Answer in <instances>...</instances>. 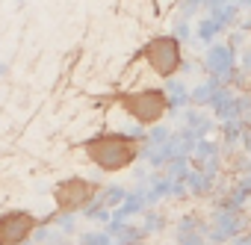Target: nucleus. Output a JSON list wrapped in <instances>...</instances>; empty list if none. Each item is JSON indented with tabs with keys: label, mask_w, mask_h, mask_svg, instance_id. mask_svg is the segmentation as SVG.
Wrapping results in <instances>:
<instances>
[{
	"label": "nucleus",
	"mask_w": 251,
	"mask_h": 245,
	"mask_svg": "<svg viewBox=\"0 0 251 245\" xmlns=\"http://www.w3.org/2000/svg\"><path fill=\"white\" fill-rule=\"evenodd\" d=\"M83 151L86 157L103 169V172H121V169H127L136 154H139V142L127 133H98L92 139L83 142Z\"/></svg>",
	"instance_id": "1"
},
{
	"label": "nucleus",
	"mask_w": 251,
	"mask_h": 245,
	"mask_svg": "<svg viewBox=\"0 0 251 245\" xmlns=\"http://www.w3.org/2000/svg\"><path fill=\"white\" fill-rule=\"evenodd\" d=\"M121 109L127 112L130 118H136L139 124H154L160 121L169 109V98L160 92V89H136V92H127L118 98Z\"/></svg>",
	"instance_id": "2"
},
{
	"label": "nucleus",
	"mask_w": 251,
	"mask_h": 245,
	"mask_svg": "<svg viewBox=\"0 0 251 245\" xmlns=\"http://www.w3.org/2000/svg\"><path fill=\"white\" fill-rule=\"evenodd\" d=\"M151 68H154V74H160V77H172L177 68H180V45H177V39H172V36H157V39H151L145 48H142V53H139Z\"/></svg>",
	"instance_id": "3"
},
{
	"label": "nucleus",
	"mask_w": 251,
	"mask_h": 245,
	"mask_svg": "<svg viewBox=\"0 0 251 245\" xmlns=\"http://www.w3.org/2000/svg\"><path fill=\"white\" fill-rule=\"evenodd\" d=\"M95 195H98V183L83 180V177H68V180H62V183L56 186V192H53L59 210H77V207L89 204Z\"/></svg>",
	"instance_id": "4"
},
{
	"label": "nucleus",
	"mask_w": 251,
	"mask_h": 245,
	"mask_svg": "<svg viewBox=\"0 0 251 245\" xmlns=\"http://www.w3.org/2000/svg\"><path fill=\"white\" fill-rule=\"evenodd\" d=\"M36 227V219L30 213H6L0 216V245H18L24 242Z\"/></svg>",
	"instance_id": "5"
}]
</instances>
